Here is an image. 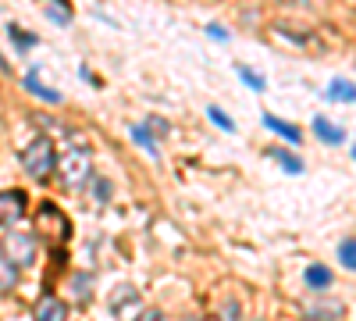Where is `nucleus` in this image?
<instances>
[{
	"label": "nucleus",
	"instance_id": "nucleus-24",
	"mask_svg": "<svg viewBox=\"0 0 356 321\" xmlns=\"http://www.w3.org/2000/svg\"><path fill=\"white\" fill-rule=\"evenodd\" d=\"M136 321H164V314H161V311H143Z\"/></svg>",
	"mask_w": 356,
	"mask_h": 321
},
{
	"label": "nucleus",
	"instance_id": "nucleus-6",
	"mask_svg": "<svg viewBox=\"0 0 356 321\" xmlns=\"http://www.w3.org/2000/svg\"><path fill=\"white\" fill-rule=\"evenodd\" d=\"M29 200L22 189H4L0 193V225H15L18 218H25Z\"/></svg>",
	"mask_w": 356,
	"mask_h": 321
},
{
	"label": "nucleus",
	"instance_id": "nucleus-22",
	"mask_svg": "<svg viewBox=\"0 0 356 321\" xmlns=\"http://www.w3.org/2000/svg\"><path fill=\"white\" fill-rule=\"evenodd\" d=\"M239 75H243V82H246V86H253V90H264V79H260L253 68H239Z\"/></svg>",
	"mask_w": 356,
	"mask_h": 321
},
{
	"label": "nucleus",
	"instance_id": "nucleus-15",
	"mask_svg": "<svg viewBox=\"0 0 356 321\" xmlns=\"http://www.w3.org/2000/svg\"><path fill=\"white\" fill-rule=\"evenodd\" d=\"M328 97H332V100H349V104H353V100H356V86L346 82V79H335V82L328 86Z\"/></svg>",
	"mask_w": 356,
	"mask_h": 321
},
{
	"label": "nucleus",
	"instance_id": "nucleus-5",
	"mask_svg": "<svg viewBox=\"0 0 356 321\" xmlns=\"http://www.w3.org/2000/svg\"><path fill=\"white\" fill-rule=\"evenodd\" d=\"M4 253L15 260L18 268H29L36 260V240L29 236V232H11V236L4 240Z\"/></svg>",
	"mask_w": 356,
	"mask_h": 321
},
{
	"label": "nucleus",
	"instance_id": "nucleus-12",
	"mask_svg": "<svg viewBox=\"0 0 356 321\" xmlns=\"http://www.w3.org/2000/svg\"><path fill=\"white\" fill-rule=\"evenodd\" d=\"M314 132L324 139V143H332V147H339V143L346 139V132L339 129V125H332L328 118H321V114H317V118H314Z\"/></svg>",
	"mask_w": 356,
	"mask_h": 321
},
{
	"label": "nucleus",
	"instance_id": "nucleus-13",
	"mask_svg": "<svg viewBox=\"0 0 356 321\" xmlns=\"http://www.w3.org/2000/svg\"><path fill=\"white\" fill-rule=\"evenodd\" d=\"M303 282H307L310 289H328V285H332V272L324 268V265H310L307 275H303Z\"/></svg>",
	"mask_w": 356,
	"mask_h": 321
},
{
	"label": "nucleus",
	"instance_id": "nucleus-26",
	"mask_svg": "<svg viewBox=\"0 0 356 321\" xmlns=\"http://www.w3.org/2000/svg\"><path fill=\"white\" fill-rule=\"evenodd\" d=\"M353 161H356V143H353Z\"/></svg>",
	"mask_w": 356,
	"mask_h": 321
},
{
	"label": "nucleus",
	"instance_id": "nucleus-2",
	"mask_svg": "<svg viewBox=\"0 0 356 321\" xmlns=\"http://www.w3.org/2000/svg\"><path fill=\"white\" fill-rule=\"evenodd\" d=\"M22 168H25L29 179L47 182L50 175L57 171V150H54V143H50L47 136H36V139L22 150Z\"/></svg>",
	"mask_w": 356,
	"mask_h": 321
},
{
	"label": "nucleus",
	"instance_id": "nucleus-9",
	"mask_svg": "<svg viewBox=\"0 0 356 321\" xmlns=\"http://www.w3.org/2000/svg\"><path fill=\"white\" fill-rule=\"evenodd\" d=\"M43 15L54 25H68L72 22V0H43Z\"/></svg>",
	"mask_w": 356,
	"mask_h": 321
},
{
	"label": "nucleus",
	"instance_id": "nucleus-3",
	"mask_svg": "<svg viewBox=\"0 0 356 321\" xmlns=\"http://www.w3.org/2000/svg\"><path fill=\"white\" fill-rule=\"evenodd\" d=\"M36 228H40V236L57 243V246H65L72 240V221L65 218V211L57 208V203H40V211H36Z\"/></svg>",
	"mask_w": 356,
	"mask_h": 321
},
{
	"label": "nucleus",
	"instance_id": "nucleus-14",
	"mask_svg": "<svg viewBox=\"0 0 356 321\" xmlns=\"http://www.w3.org/2000/svg\"><path fill=\"white\" fill-rule=\"evenodd\" d=\"M267 157L278 161L289 175H300V171H303V161H300V157H292V154H289V150H282V147H271V154H267Z\"/></svg>",
	"mask_w": 356,
	"mask_h": 321
},
{
	"label": "nucleus",
	"instance_id": "nucleus-1",
	"mask_svg": "<svg viewBox=\"0 0 356 321\" xmlns=\"http://www.w3.org/2000/svg\"><path fill=\"white\" fill-rule=\"evenodd\" d=\"M57 171H61V182L68 189H82L93 179V154H89L86 143H75L65 150V157H57Z\"/></svg>",
	"mask_w": 356,
	"mask_h": 321
},
{
	"label": "nucleus",
	"instance_id": "nucleus-19",
	"mask_svg": "<svg viewBox=\"0 0 356 321\" xmlns=\"http://www.w3.org/2000/svg\"><path fill=\"white\" fill-rule=\"evenodd\" d=\"M132 139L139 143L143 150H150V154H157V139H154L150 132H146V125H136V129H132Z\"/></svg>",
	"mask_w": 356,
	"mask_h": 321
},
{
	"label": "nucleus",
	"instance_id": "nucleus-10",
	"mask_svg": "<svg viewBox=\"0 0 356 321\" xmlns=\"http://www.w3.org/2000/svg\"><path fill=\"white\" fill-rule=\"evenodd\" d=\"M25 90H29V93H36V97L47 100V104H61V93L50 90V86H43V82L36 79V72H29V75H25Z\"/></svg>",
	"mask_w": 356,
	"mask_h": 321
},
{
	"label": "nucleus",
	"instance_id": "nucleus-16",
	"mask_svg": "<svg viewBox=\"0 0 356 321\" xmlns=\"http://www.w3.org/2000/svg\"><path fill=\"white\" fill-rule=\"evenodd\" d=\"M307 314H310V318H317V321H339V318H342V304H332V307L307 304Z\"/></svg>",
	"mask_w": 356,
	"mask_h": 321
},
{
	"label": "nucleus",
	"instance_id": "nucleus-20",
	"mask_svg": "<svg viewBox=\"0 0 356 321\" xmlns=\"http://www.w3.org/2000/svg\"><path fill=\"white\" fill-rule=\"evenodd\" d=\"M339 260H342L349 272H356V240H346V243L339 246Z\"/></svg>",
	"mask_w": 356,
	"mask_h": 321
},
{
	"label": "nucleus",
	"instance_id": "nucleus-23",
	"mask_svg": "<svg viewBox=\"0 0 356 321\" xmlns=\"http://www.w3.org/2000/svg\"><path fill=\"white\" fill-rule=\"evenodd\" d=\"M146 132H157V136H168V122H164V118H157V114H154V118L146 122Z\"/></svg>",
	"mask_w": 356,
	"mask_h": 321
},
{
	"label": "nucleus",
	"instance_id": "nucleus-21",
	"mask_svg": "<svg viewBox=\"0 0 356 321\" xmlns=\"http://www.w3.org/2000/svg\"><path fill=\"white\" fill-rule=\"evenodd\" d=\"M207 118H211L214 125H221L225 132H232V129H235V125H232V118H228V114H225L221 107H211V111H207Z\"/></svg>",
	"mask_w": 356,
	"mask_h": 321
},
{
	"label": "nucleus",
	"instance_id": "nucleus-25",
	"mask_svg": "<svg viewBox=\"0 0 356 321\" xmlns=\"http://www.w3.org/2000/svg\"><path fill=\"white\" fill-rule=\"evenodd\" d=\"M207 33H211V36H218V40H225V36H228L221 25H207Z\"/></svg>",
	"mask_w": 356,
	"mask_h": 321
},
{
	"label": "nucleus",
	"instance_id": "nucleus-18",
	"mask_svg": "<svg viewBox=\"0 0 356 321\" xmlns=\"http://www.w3.org/2000/svg\"><path fill=\"white\" fill-rule=\"evenodd\" d=\"M8 36L18 43V50H29V47H36V36L33 33H25V29H18V25H8Z\"/></svg>",
	"mask_w": 356,
	"mask_h": 321
},
{
	"label": "nucleus",
	"instance_id": "nucleus-11",
	"mask_svg": "<svg viewBox=\"0 0 356 321\" xmlns=\"http://www.w3.org/2000/svg\"><path fill=\"white\" fill-rule=\"evenodd\" d=\"M264 125L271 129V132H278L282 139H289V143H300V139H303V132H300V129L289 125V122H282V118H275V114H264Z\"/></svg>",
	"mask_w": 356,
	"mask_h": 321
},
{
	"label": "nucleus",
	"instance_id": "nucleus-8",
	"mask_svg": "<svg viewBox=\"0 0 356 321\" xmlns=\"http://www.w3.org/2000/svg\"><path fill=\"white\" fill-rule=\"evenodd\" d=\"M18 265H15V260L4 253V250H0V297H4V293H15V289H18Z\"/></svg>",
	"mask_w": 356,
	"mask_h": 321
},
{
	"label": "nucleus",
	"instance_id": "nucleus-7",
	"mask_svg": "<svg viewBox=\"0 0 356 321\" xmlns=\"http://www.w3.org/2000/svg\"><path fill=\"white\" fill-rule=\"evenodd\" d=\"M33 318H36V321H65V318H68V307L57 300L54 293H43V297L36 300V307H33Z\"/></svg>",
	"mask_w": 356,
	"mask_h": 321
},
{
	"label": "nucleus",
	"instance_id": "nucleus-17",
	"mask_svg": "<svg viewBox=\"0 0 356 321\" xmlns=\"http://www.w3.org/2000/svg\"><path fill=\"white\" fill-rule=\"evenodd\" d=\"M107 200H111V182H107V179H93V193H89V203H93V208H104Z\"/></svg>",
	"mask_w": 356,
	"mask_h": 321
},
{
	"label": "nucleus",
	"instance_id": "nucleus-4",
	"mask_svg": "<svg viewBox=\"0 0 356 321\" xmlns=\"http://www.w3.org/2000/svg\"><path fill=\"white\" fill-rule=\"evenodd\" d=\"M107 307L118 321H136L143 314V297H139V289L122 282V285H114L111 289V297H107Z\"/></svg>",
	"mask_w": 356,
	"mask_h": 321
}]
</instances>
